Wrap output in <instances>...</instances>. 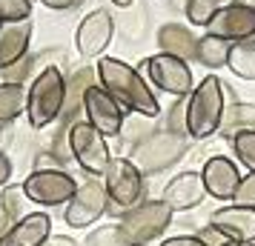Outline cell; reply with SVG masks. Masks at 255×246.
Segmentation results:
<instances>
[{
    "instance_id": "1",
    "label": "cell",
    "mask_w": 255,
    "mask_h": 246,
    "mask_svg": "<svg viewBox=\"0 0 255 246\" xmlns=\"http://www.w3.org/2000/svg\"><path fill=\"white\" fill-rule=\"evenodd\" d=\"M95 72H98V83L124 109H129V112H135L140 117L161 115L158 94L152 92V86L143 81V75L132 63H127V60H121V58H101Z\"/></svg>"
},
{
    "instance_id": "2",
    "label": "cell",
    "mask_w": 255,
    "mask_h": 246,
    "mask_svg": "<svg viewBox=\"0 0 255 246\" xmlns=\"http://www.w3.org/2000/svg\"><path fill=\"white\" fill-rule=\"evenodd\" d=\"M227 112V92L224 83L215 75H207L189 94V109H186V132L195 141H207L221 129V120Z\"/></svg>"
},
{
    "instance_id": "3",
    "label": "cell",
    "mask_w": 255,
    "mask_h": 246,
    "mask_svg": "<svg viewBox=\"0 0 255 246\" xmlns=\"http://www.w3.org/2000/svg\"><path fill=\"white\" fill-rule=\"evenodd\" d=\"M66 78L58 66H46L29 86V106L26 117L35 129H43L49 123H55L63 109H66Z\"/></svg>"
},
{
    "instance_id": "4",
    "label": "cell",
    "mask_w": 255,
    "mask_h": 246,
    "mask_svg": "<svg viewBox=\"0 0 255 246\" xmlns=\"http://www.w3.org/2000/svg\"><path fill=\"white\" fill-rule=\"evenodd\" d=\"M172 215L175 212L163 203L161 198L158 200H143L138 203L135 209H127L121 215V232L127 235V241L132 246H146L149 241L155 238H161L166 229H169V223H172Z\"/></svg>"
},
{
    "instance_id": "5",
    "label": "cell",
    "mask_w": 255,
    "mask_h": 246,
    "mask_svg": "<svg viewBox=\"0 0 255 246\" xmlns=\"http://www.w3.org/2000/svg\"><path fill=\"white\" fill-rule=\"evenodd\" d=\"M189 143H186V135H175V132H152L149 138L132 149V164L138 166L140 172H163L175 166L181 158L186 155Z\"/></svg>"
},
{
    "instance_id": "6",
    "label": "cell",
    "mask_w": 255,
    "mask_h": 246,
    "mask_svg": "<svg viewBox=\"0 0 255 246\" xmlns=\"http://www.w3.org/2000/svg\"><path fill=\"white\" fill-rule=\"evenodd\" d=\"M69 152L72 158L78 161L83 172H89V175H104L109 161H112V155H109V143L101 132L95 129L92 123H86V120H78V123H72L69 129Z\"/></svg>"
},
{
    "instance_id": "7",
    "label": "cell",
    "mask_w": 255,
    "mask_h": 246,
    "mask_svg": "<svg viewBox=\"0 0 255 246\" xmlns=\"http://www.w3.org/2000/svg\"><path fill=\"white\" fill-rule=\"evenodd\" d=\"M78 186L81 183L63 169H35L23 180L26 198L37 206H63L75 198Z\"/></svg>"
},
{
    "instance_id": "8",
    "label": "cell",
    "mask_w": 255,
    "mask_h": 246,
    "mask_svg": "<svg viewBox=\"0 0 255 246\" xmlns=\"http://www.w3.org/2000/svg\"><path fill=\"white\" fill-rule=\"evenodd\" d=\"M104 186L109 200L121 209H135L143 198V172L129 158H112L104 172Z\"/></svg>"
},
{
    "instance_id": "9",
    "label": "cell",
    "mask_w": 255,
    "mask_h": 246,
    "mask_svg": "<svg viewBox=\"0 0 255 246\" xmlns=\"http://www.w3.org/2000/svg\"><path fill=\"white\" fill-rule=\"evenodd\" d=\"M106 209H109V195H106L104 180L89 177V180H83L78 186L75 198L66 203L63 221L69 223L72 229H86V226L101 221L106 215Z\"/></svg>"
},
{
    "instance_id": "10",
    "label": "cell",
    "mask_w": 255,
    "mask_h": 246,
    "mask_svg": "<svg viewBox=\"0 0 255 246\" xmlns=\"http://www.w3.org/2000/svg\"><path fill=\"white\" fill-rule=\"evenodd\" d=\"M146 75H149L155 89L172 94V97H189L192 89L198 86L195 78H192L189 63L172 58V55H163V52L146 58Z\"/></svg>"
},
{
    "instance_id": "11",
    "label": "cell",
    "mask_w": 255,
    "mask_h": 246,
    "mask_svg": "<svg viewBox=\"0 0 255 246\" xmlns=\"http://www.w3.org/2000/svg\"><path fill=\"white\" fill-rule=\"evenodd\" d=\"M83 112H86V123H92L104 138H118L124 129V106L101 83L89 86V92L83 97Z\"/></svg>"
},
{
    "instance_id": "12",
    "label": "cell",
    "mask_w": 255,
    "mask_h": 246,
    "mask_svg": "<svg viewBox=\"0 0 255 246\" xmlns=\"http://www.w3.org/2000/svg\"><path fill=\"white\" fill-rule=\"evenodd\" d=\"M207 35L241 43V40H255V6L250 3H227L212 23L207 26Z\"/></svg>"
},
{
    "instance_id": "13",
    "label": "cell",
    "mask_w": 255,
    "mask_h": 246,
    "mask_svg": "<svg viewBox=\"0 0 255 246\" xmlns=\"http://www.w3.org/2000/svg\"><path fill=\"white\" fill-rule=\"evenodd\" d=\"M112 37H115V17L109 14V9H92L78 23L75 46L83 58H101L112 43Z\"/></svg>"
},
{
    "instance_id": "14",
    "label": "cell",
    "mask_w": 255,
    "mask_h": 246,
    "mask_svg": "<svg viewBox=\"0 0 255 246\" xmlns=\"http://www.w3.org/2000/svg\"><path fill=\"white\" fill-rule=\"evenodd\" d=\"M161 200L172 212H192V209H198V206L207 200V186H204L201 172H192V169L178 172V175L163 186Z\"/></svg>"
},
{
    "instance_id": "15",
    "label": "cell",
    "mask_w": 255,
    "mask_h": 246,
    "mask_svg": "<svg viewBox=\"0 0 255 246\" xmlns=\"http://www.w3.org/2000/svg\"><path fill=\"white\" fill-rule=\"evenodd\" d=\"M201 177H204V186H207V195L215 200H232L235 189L241 183V172H238V164L227 158V155H212L204 161V169H201Z\"/></svg>"
},
{
    "instance_id": "16",
    "label": "cell",
    "mask_w": 255,
    "mask_h": 246,
    "mask_svg": "<svg viewBox=\"0 0 255 246\" xmlns=\"http://www.w3.org/2000/svg\"><path fill=\"white\" fill-rule=\"evenodd\" d=\"M209 226H215L227 241L238 244H255V209L241 206H221L209 215Z\"/></svg>"
},
{
    "instance_id": "17",
    "label": "cell",
    "mask_w": 255,
    "mask_h": 246,
    "mask_svg": "<svg viewBox=\"0 0 255 246\" xmlns=\"http://www.w3.org/2000/svg\"><path fill=\"white\" fill-rule=\"evenodd\" d=\"M29 40H32V20L0 23V72L26 58Z\"/></svg>"
},
{
    "instance_id": "18",
    "label": "cell",
    "mask_w": 255,
    "mask_h": 246,
    "mask_svg": "<svg viewBox=\"0 0 255 246\" xmlns=\"http://www.w3.org/2000/svg\"><path fill=\"white\" fill-rule=\"evenodd\" d=\"M52 238V218L46 212H29L20 223H14L0 246H43Z\"/></svg>"
},
{
    "instance_id": "19",
    "label": "cell",
    "mask_w": 255,
    "mask_h": 246,
    "mask_svg": "<svg viewBox=\"0 0 255 246\" xmlns=\"http://www.w3.org/2000/svg\"><path fill=\"white\" fill-rule=\"evenodd\" d=\"M198 40L201 37H195L181 23H166L158 29V46H161V52L163 55H172L178 60H186V63L198 58Z\"/></svg>"
},
{
    "instance_id": "20",
    "label": "cell",
    "mask_w": 255,
    "mask_h": 246,
    "mask_svg": "<svg viewBox=\"0 0 255 246\" xmlns=\"http://www.w3.org/2000/svg\"><path fill=\"white\" fill-rule=\"evenodd\" d=\"M221 135L224 138H235L241 132H255V103H232L227 106L224 112V120H221Z\"/></svg>"
},
{
    "instance_id": "21",
    "label": "cell",
    "mask_w": 255,
    "mask_h": 246,
    "mask_svg": "<svg viewBox=\"0 0 255 246\" xmlns=\"http://www.w3.org/2000/svg\"><path fill=\"white\" fill-rule=\"evenodd\" d=\"M29 106V89L20 83H0V123H12Z\"/></svg>"
},
{
    "instance_id": "22",
    "label": "cell",
    "mask_w": 255,
    "mask_h": 246,
    "mask_svg": "<svg viewBox=\"0 0 255 246\" xmlns=\"http://www.w3.org/2000/svg\"><path fill=\"white\" fill-rule=\"evenodd\" d=\"M230 52H232V43L230 40H221V37H212V35H204L198 40V63L204 69H221L230 63Z\"/></svg>"
},
{
    "instance_id": "23",
    "label": "cell",
    "mask_w": 255,
    "mask_h": 246,
    "mask_svg": "<svg viewBox=\"0 0 255 246\" xmlns=\"http://www.w3.org/2000/svg\"><path fill=\"white\" fill-rule=\"evenodd\" d=\"M95 78H98V72L92 69H81L75 72V78L72 81H66V109H63V115H75V112H81L83 109V97H86V92H89V86H95Z\"/></svg>"
},
{
    "instance_id": "24",
    "label": "cell",
    "mask_w": 255,
    "mask_h": 246,
    "mask_svg": "<svg viewBox=\"0 0 255 246\" xmlns=\"http://www.w3.org/2000/svg\"><path fill=\"white\" fill-rule=\"evenodd\" d=\"M230 72L238 75L241 81H255V40H241L232 43L230 52Z\"/></svg>"
},
{
    "instance_id": "25",
    "label": "cell",
    "mask_w": 255,
    "mask_h": 246,
    "mask_svg": "<svg viewBox=\"0 0 255 246\" xmlns=\"http://www.w3.org/2000/svg\"><path fill=\"white\" fill-rule=\"evenodd\" d=\"M224 0H186V20L192 26H204L207 29L212 23V17L224 9Z\"/></svg>"
},
{
    "instance_id": "26",
    "label": "cell",
    "mask_w": 255,
    "mask_h": 246,
    "mask_svg": "<svg viewBox=\"0 0 255 246\" xmlns=\"http://www.w3.org/2000/svg\"><path fill=\"white\" fill-rule=\"evenodd\" d=\"M83 246H132V244L127 241V235L121 232L118 223H104V226H98L86 235Z\"/></svg>"
},
{
    "instance_id": "27",
    "label": "cell",
    "mask_w": 255,
    "mask_h": 246,
    "mask_svg": "<svg viewBox=\"0 0 255 246\" xmlns=\"http://www.w3.org/2000/svg\"><path fill=\"white\" fill-rule=\"evenodd\" d=\"M232 146V155L238 158V164L247 166L250 172L255 175V132H241L230 141Z\"/></svg>"
},
{
    "instance_id": "28",
    "label": "cell",
    "mask_w": 255,
    "mask_h": 246,
    "mask_svg": "<svg viewBox=\"0 0 255 246\" xmlns=\"http://www.w3.org/2000/svg\"><path fill=\"white\" fill-rule=\"evenodd\" d=\"M26 200H29V198H26L23 186H6V189H3V195H0V209L6 212L14 223H20L26 218V215H23V203H26Z\"/></svg>"
},
{
    "instance_id": "29",
    "label": "cell",
    "mask_w": 255,
    "mask_h": 246,
    "mask_svg": "<svg viewBox=\"0 0 255 246\" xmlns=\"http://www.w3.org/2000/svg\"><path fill=\"white\" fill-rule=\"evenodd\" d=\"M32 20V3L29 0H0V23H17Z\"/></svg>"
},
{
    "instance_id": "30",
    "label": "cell",
    "mask_w": 255,
    "mask_h": 246,
    "mask_svg": "<svg viewBox=\"0 0 255 246\" xmlns=\"http://www.w3.org/2000/svg\"><path fill=\"white\" fill-rule=\"evenodd\" d=\"M186 109H189V97H175V103L169 106V115H166V126L175 135H186L189 138V132H186Z\"/></svg>"
},
{
    "instance_id": "31",
    "label": "cell",
    "mask_w": 255,
    "mask_h": 246,
    "mask_svg": "<svg viewBox=\"0 0 255 246\" xmlns=\"http://www.w3.org/2000/svg\"><path fill=\"white\" fill-rule=\"evenodd\" d=\"M230 203L232 206H241V209H255V175L253 172L241 177V183H238Z\"/></svg>"
},
{
    "instance_id": "32",
    "label": "cell",
    "mask_w": 255,
    "mask_h": 246,
    "mask_svg": "<svg viewBox=\"0 0 255 246\" xmlns=\"http://www.w3.org/2000/svg\"><path fill=\"white\" fill-rule=\"evenodd\" d=\"M195 238H198L204 246H224V244H227V238H224V235H221L215 226H209V223H204V226L198 229Z\"/></svg>"
},
{
    "instance_id": "33",
    "label": "cell",
    "mask_w": 255,
    "mask_h": 246,
    "mask_svg": "<svg viewBox=\"0 0 255 246\" xmlns=\"http://www.w3.org/2000/svg\"><path fill=\"white\" fill-rule=\"evenodd\" d=\"M32 69V60L23 58L20 63H14V66H9V69H3V75H6V81L3 83H20L23 86V78H26V72Z\"/></svg>"
},
{
    "instance_id": "34",
    "label": "cell",
    "mask_w": 255,
    "mask_h": 246,
    "mask_svg": "<svg viewBox=\"0 0 255 246\" xmlns=\"http://www.w3.org/2000/svg\"><path fill=\"white\" fill-rule=\"evenodd\" d=\"M161 246H204L195 235H175V238H166L161 241Z\"/></svg>"
},
{
    "instance_id": "35",
    "label": "cell",
    "mask_w": 255,
    "mask_h": 246,
    "mask_svg": "<svg viewBox=\"0 0 255 246\" xmlns=\"http://www.w3.org/2000/svg\"><path fill=\"white\" fill-rule=\"evenodd\" d=\"M9 177H12V161L0 152V186H6V183H9Z\"/></svg>"
},
{
    "instance_id": "36",
    "label": "cell",
    "mask_w": 255,
    "mask_h": 246,
    "mask_svg": "<svg viewBox=\"0 0 255 246\" xmlns=\"http://www.w3.org/2000/svg\"><path fill=\"white\" fill-rule=\"evenodd\" d=\"M43 246H81L75 238H66V235H52Z\"/></svg>"
},
{
    "instance_id": "37",
    "label": "cell",
    "mask_w": 255,
    "mask_h": 246,
    "mask_svg": "<svg viewBox=\"0 0 255 246\" xmlns=\"http://www.w3.org/2000/svg\"><path fill=\"white\" fill-rule=\"evenodd\" d=\"M40 3L49 9H75L78 6V0H40Z\"/></svg>"
},
{
    "instance_id": "38",
    "label": "cell",
    "mask_w": 255,
    "mask_h": 246,
    "mask_svg": "<svg viewBox=\"0 0 255 246\" xmlns=\"http://www.w3.org/2000/svg\"><path fill=\"white\" fill-rule=\"evenodd\" d=\"M112 3H115V6H121V9H127V6H132V3H135V0H112Z\"/></svg>"
},
{
    "instance_id": "39",
    "label": "cell",
    "mask_w": 255,
    "mask_h": 246,
    "mask_svg": "<svg viewBox=\"0 0 255 246\" xmlns=\"http://www.w3.org/2000/svg\"><path fill=\"white\" fill-rule=\"evenodd\" d=\"M224 246H255V244H238V241H227Z\"/></svg>"
},
{
    "instance_id": "40",
    "label": "cell",
    "mask_w": 255,
    "mask_h": 246,
    "mask_svg": "<svg viewBox=\"0 0 255 246\" xmlns=\"http://www.w3.org/2000/svg\"><path fill=\"white\" fill-rule=\"evenodd\" d=\"M29 3H35V0H29Z\"/></svg>"
},
{
    "instance_id": "41",
    "label": "cell",
    "mask_w": 255,
    "mask_h": 246,
    "mask_svg": "<svg viewBox=\"0 0 255 246\" xmlns=\"http://www.w3.org/2000/svg\"><path fill=\"white\" fill-rule=\"evenodd\" d=\"M78 3H83V0H78Z\"/></svg>"
}]
</instances>
